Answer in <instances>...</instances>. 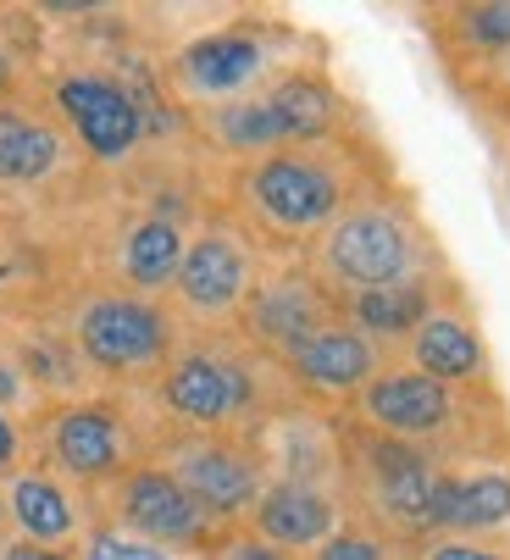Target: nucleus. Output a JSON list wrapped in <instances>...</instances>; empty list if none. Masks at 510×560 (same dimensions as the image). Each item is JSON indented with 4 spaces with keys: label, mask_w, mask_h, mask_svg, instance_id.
<instances>
[{
    "label": "nucleus",
    "mask_w": 510,
    "mask_h": 560,
    "mask_svg": "<svg viewBox=\"0 0 510 560\" xmlns=\"http://www.w3.org/2000/svg\"><path fill=\"white\" fill-rule=\"evenodd\" d=\"M367 184L372 178L345 150V139L273 150L262 162H244L233 173V222L255 245L283 250L289 261H305V250L338 222V211Z\"/></svg>",
    "instance_id": "nucleus-1"
},
{
    "label": "nucleus",
    "mask_w": 510,
    "mask_h": 560,
    "mask_svg": "<svg viewBox=\"0 0 510 560\" xmlns=\"http://www.w3.org/2000/svg\"><path fill=\"white\" fill-rule=\"evenodd\" d=\"M305 267L345 300V294H367V289H394V283H428V278H450L444 250L433 228L421 222L416 200L389 189V184H367L338 222L305 250Z\"/></svg>",
    "instance_id": "nucleus-2"
},
{
    "label": "nucleus",
    "mask_w": 510,
    "mask_h": 560,
    "mask_svg": "<svg viewBox=\"0 0 510 560\" xmlns=\"http://www.w3.org/2000/svg\"><path fill=\"white\" fill-rule=\"evenodd\" d=\"M273 372L278 366L267 355H255L239 334L184 339L155 377V406L184 433H250L262 417L283 406V399H273V383H267Z\"/></svg>",
    "instance_id": "nucleus-3"
},
{
    "label": "nucleus",
    "mask_w": 510,
    "mask_h": 560,
    "mask_svg": "<svg viewBox=\"0 0 510 560\" xmlns=\"http://www.w3.org/2000/svg\"><path fill=\"white\" fill-rule=\"evenodd\" d=\"M338 444H345V505L361 511L356 522H367L399 549H416L421 538H433V500H439L444 455L383 439L350 417H338Z\"/></svg>",
    "instance_id": "nucleus-4"
},
{
    "label": "nucleus",
    "mask_w": 510,
    "mask_h": 560,
    "mask_svg": "<svg viewBox=\"0 0 510 560\" xmlns=\"http://www.w3.org/2000/svg\"><path fill=\"white\" fill-rule=\"evenodd\" d=\"M83 372H101L112 383H155L161 366L184 345L178 316L166 300L134 294V289H95L83 294L67 328Z\"/></svg>",
    "instance_id": "nucleus-5"
},
{
    "label": "nucleus",
    "mask_w": 510,
    "mask_h": 560,
    "mask_svg": "<svg viewBox=\"0 0 510 560\" xmlns=\"http://www.w3.org/2000/svg\"><path fill=\"white\" fill-rule=\"evenodd\" d=\"M283 45H289L283 23H255V18L195 34L189 45L173 50V61H166V90H173V101L189 106L195 117L217 112V106H233V101H244L255 90H267L283 72L278 67Z\"/></svg>",
    "instance_id": "nucleus-6"
},
{
    "label": "nucleus",
    "mask_w": 510,
    "mask_h": 560,
    "mask_svg": "<svg viewBox=\"0 0 510 560\" xmlns=\"http://www.w3.org/2000/svg\"><path fill=\"white\" fill-rule=\"evenodd\" d=\"M477 406H494V399H472L455 394L444 383H433L428 372H416L405 361H383V372L350 399V422L416 444V450H433V455H455L472 444V417Z\"/></svg>",
    "instance_id": "nucleus-7"
},
{
    "label": "nucleus",
    "mask_w": 510,
    "mask_h": 560,
    "mask_svg": "<svg viewBox=\"0 0 510 560\" xmlns=\"http://www.w3.org/2000/svg\"><path fill=\"white\" fill-rule=\"evenodd\" d=\"M255 278H262V245L228 217H211L189 233L184 267L173 278V316L178 323H195L200 334H222L239 328V311L255 294Z\"/></svg>",
    "instance_id": "nucleus-8"
},
{
    "label": "nucleus",
    "mask_w": 510,
    "mask_h": 560,
    "mask_svg": "<svg viewBox=\"0 0 510 560\" xmlns=\"http://www.w3.org/2000/svg\"><path fill=\"white\" fill-rule=\"evenodd\" d=\"M178 477V489L217 522V527H244L267 489V460L250 433H166L150 455Z\"/></svg>",
    "instance_id": "nucleus-9"
},
{
    "label": "nucleus",
    "mask_w": 510,
    "mask_h": 560,
    "mask_svg": "<svg viewBox=\"0 0 510 560\" xmlns=\"http://www.w3.org/2000/svg\"><path fill=\"white\" fill-rule=\"evenodd\" d=\"M45 466L61 483L78 489H112L128 466H139L134 428L117 399L78 394L45 411Z\"/></svg>",
    "instance_id": "nucleus-10"
},
{
    "label": "nucleus",
    "mask_w": 510,
    "mask_h": 560,
    "mask_svg": "<svg viewBox=\"0 0 510 560\" xmlns=\"http://www.w3.org/2000/svg\"><path fill=\"white\" fill-rule=\"evenodd\" d=\"M327 323H338V294L305 267V261H283V267H262L255 278L250 305L239 311V339L267 355L273 366L283 355H294L311 334H322Z\"/></svg>",
    "instance_id": "nucleus-11"
},
{
    "label": "nucleus",
    "mask_w": 510,
    "mask_h": 560,
    "mask_svg": "<svg viewBox=\"0 0 510 560\" xmlns=\"http://www.w3.org/2000/svg\"><path fill=\"white\" fill-rule=\"evenodd\" d=\"M50 112L56 122L72 133V144L90 155L95 167H123L128 155L144 144L150 122H144V106L134 101V90L112 72H56L50 84Z\"/></svg>",
    "instance_id": "nucleus-12"
},
{
    "label": "nucleus",
    "mask_w": 510,
    "mask_h": 560,
    "mask_svg": "<svg viewBox=\"0 0 510 560\" xmlns=\"http://www.w3.org/2000/svg\"><path fill=\"white\" fill-rule=\"evenodd\" d=\"M106 505H112L106 511L112 527H123V533H134V538L166 549V555H178V549H200L206 555L222 538V527L178 489V477L166 466H155L150 455L139 466H128L106 489Z\"/></svg>",
    "instance_id": "nucleus-13"
},
{
    "label": "nucleus",
    "mask_w": 510,
    "mask_h": 560,
    "mask_svg": "<svg viewBox=\"0 0 510 560\" xmlns=\"http://www.w3.org/2000/svg\"><path fill=\"white\" fill-rule=\"evenodd\" d=\"M383 361L389 355L338 316V323H327L322 334H311L294 355H283L278 372H283V388L300 399V406L350 411V399L383 372Z\"/></svg>",
    "instance_id": "nucleus-14"
},
{
    "label": "nucleus",
    "mask_w": 510,
    "mask_h": 560,
    "mask_svg": "<svg viewBox=\"0 0 510 560\" xmlns=\"http://www.w3.org/2000/svg\"><path fill=\"white\" fill-rule=\"evenodd\" d=\"M416 372H428L433 383L455 388V394H472V399H494V361H488V339L477 328V316L466 305L461 289H450L428 316L421 328L405 339V350L394 355Z\"/></svg>",
    "instance_id": "nucleus-15"
},
{
    "label": "nucleus",
    "mask_w": 510,
    "mask_h": 560,
    "mask_svg": "<svg viewBox=\"0 0 510 560\" xmlns=\"http://www.w3.org/2000/svg\"><path fill=\"white\" fill-rule=\"evenodd\" d=\"M510 538V466L505 460H444L439 500H433V538Z\"/></svg>",
    "instance_id": "nucleus-16"
},
{
    "label": "nucleus",
    "mask_w": 510,
    "mask_h": 560,
    "mask_svg": "<svg viewBox=\"0 0 510 560\" xmlns=\"http://www.w3.org/2000/svg\"><path fill=\"white\" fill-rule=\"evenodd\" d=\"M244 527L255 538H267L289 555H311L316 544H327L338 527H345V494L333 489H311V483H273L262 489L255 511L244 516Z\"/></svg>",
    "instance_id": "nucleus-17"
},
{
    "label": "nucleus",
    "mask_w": 510,
    "mask_h": 560,
    "mask_svg": "<svg viewBox=\"0 0 510 560\" xmlns=\"http://www.w3.org/2000/svg\"><path fill=\"white\" fill-rule=\"evenodd\" d=\"M262 101L273 106V122H278V133H283V150L345 139L350 101L338 95V84H333L322 67H283L273 84L262 90Z\"/></svg>",
    "instance_id": "nucleus-18"
},
{
    "label": "nucleus",
    "mask_w": 510,
    "mask_h": 560,
    "mask_svg": "<svg viewBox=\"0 0 510 560\" xmlns=\"http://www.w3.org/2000/svg\"><path fill=\"white\" fill-rule=\"evenodd\" d=\"M428 34L455 72V84L466 90L472 78L510 50V0H466V7H433Z\"/></svg>",
    "instance_id": "nucleus-19"
},
{
    "label": "nucleus",
    "mask_w": 510,
    "mask_h": 560,
    "mask_svg": "<svg viewBox=\"0 0 510 560\" xmlns=\"http://www.w3.org/2000/svg\"><path fill=\"white\" fill-rule=\"evenodd\" d=\"M67 128L23 101H0V184L34 189L67 167Z\"/></svg>",
    "instance_id": "nucleus-20"
},
{
    "label": "nucleus",
    "mask_w": 510,
    "mask_h": 560,
    "mask_svg": "<svg viewBox=\"0 0 510 560\" xmlns=\"http://www.w3.org/2000/svg\"><path fill=\"white\" fill-rule=\"evenodd\" d=\"M7 516H12L18 538H28V544L72 549L83 538V511L50 466H18L7 477Z\"/></svg>",
    "instance_id": "nucleus-21"
},
{
    "label": "nucleus",
    "mask_w": 510,
    "mask_h": 560,
    "mask_svg": "<svg viewBox=\"0 0 510 560\" xmlns=\"http://www.w3.org/2000/svg\"><path fill=\"white\" fill-rule=\"evenodd\" d=\"M455 283L450 278H428V283H394V289H367V294H345L338 300V316L367 334L383 355L389 350H405V339L421 328V316H428Z\"/></svg>",
    "instance_id": "nucleus-22"
},
{
    "label": "nucleus",
    "mask_w": 510,
    "mask_h": 560,
    "mask_svg": "<svg viewBox=\"0 0 510 560\" xmlns=\"http://www.w3.org/2000/svg\"><path fill=\"white\" fill-rule=\"evenodd\" d=\"M184 250H189V233H184L178 217H166V211L134 217L123 228V238H117V278H123V289L161 300L166 289H173L178 267H184Z\"/></svg>",
    "instance_id": "nucleus-23"
},
{
    "label": "nucleus",
    "mask_w": 510,
    "mask_h": 560,
    "mask_svg": "<svg viewBox=\"0 0 510 560\" xmlns=\"http://www.w3.org/2000/svg\"><path fill=\"white\" fill-rule=\"evenodd\" d=\"M305 560H405L399 544H389L383 533H372L367 522H345L327 544H316Z\"/></svg>",
    "instance_id": "nucleus-24"
},
{
    "label": "nucleus",
    "mask_w": 510,
    "mask_h": 560,
    "mask_svg": "<svg viewBox=\"0 0 510 560\" xmlns=\"http://www.w3.org/2000/svg\"><path fill=\"white\" fill-rule=\"evenodd\" d=\"M83 560H173V555L123 533V527H112V522H101V527H90V538H83Z\"/></svg>",
    "instance_id": "nucleus-25"
},
{
    "label": "nucleus",
    "mask_w": 510,
    "mask_h": 560,
    "mask_svg": "<svg viewBox=\"0 0 510 560\" xmlns=\"http://www.w3.org/2000/svg\"><path fill=\"white\" fill-rule=\"evenodd\" d=\"M405 560H510V544H483V538H421L416 549H405Z\"/></svg>",
    "instance_id": "nucleus-26"
},
{
    "label": "nucleus",
    "mask_w": 510,
    "mask_h": 560,
    "mask_svg": "<svg viewBox=\"0 0 510 560\" xmlns=\"http://www.w3.org/2000/svg\"><path fill=\"white\" fill-rule=\"evenodd\" d=\"M206 560H300V555H289V549L267 544V538H255L250 527H222V538L206 549Z\"/></svg>",
    "instance_id": "nucleus-27"
},
{
    "label": "nucleus",
    "mask_w": 510,
    "mask_h": 560,
    "mask_svg": "<svg viewBox=\"0 0 510 560\" xmlns=\"http://www.w3.org/2000/svg\"><path fill=\"white\" fill-rule=\"evenodd\" d=\"M466 95H472V101H483L488 112H505V117H510V50H505L499 61H488V67L472 78Z\"/></svg>",
    "instance_id": "nucleus-28"
},
{
    "label": "nucleus",
    "mask_w": 510,
    "mask_h": 560,
    "mask_svg": "<svg viewBox=\"0 0 510 560\" xmlns=\"http://www.w3.org/2000/svg\"><path fill=\"white\" fill-rule=\"evenodd\" d=\"M18 455H23V428H18V417L7 406H0V477L18 471Z\"/></svg>",
    "instance_id": "nucleus-29"
},
{
    "label": "nucleus",
    "mask_w": 510,
    "mask_h": 560,
    "mask_svg": "<svg viewBox=\"0 0 510 560\" xmlns=\"http://www.w3.org/2000/svg\"><path fill=\"white\" fill-rule=\"evenodd\" d=\"M23 394H28V377H23V366L7 355V350H0V406H23Z\"/></svg>",
    "instance_id": "nucleus-30"
},
{
    "label": "nucleus",
    "mask_w": 510,
    "mask_h": 560,
    "mask_svg": "<svg viewBox=\"0 0 510 560\" xmlns=\"http://www.w3.org/2000/svg\"><path fill=\"white\" fill-rule=\"evenodd\" d=\"M0 555H7V560H78L72 549H50V544H28V538H7V544H0Z\"/></svg>",
    "instance_id": "nucleus-31"
},
{
    "label": "nucleus",
    "mask_w": 510,
    "mask_h": 560,
    "mask_svg": "<svg viewBox=\"0 0 510 560\" xmlns=\"http://www.w3.org/2000/svg\"><path fill=\"white\" fill-rule=\"evenodd\" d=\"M18 78H23V56L7 45V34H0V101L18 95Z\"/></svg>",
    "instance_id": "nucleus-32"
},
{
    "label": "nucleus",
    "mask_w": 510,
    "mask_h": 560,
    "mask_svg": "<svg viewBox=\"0 0 510 560\" xmlns=\"http://www.w3.org/2000/svg\"><path fill=\"white\" fill-rule=\"evenodd\" d=\"M12 527V516H7V489H0V533H7Z\"/></svg>",
    "instance_id": "nucleus-33"
}]
</instances>
